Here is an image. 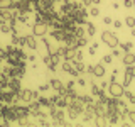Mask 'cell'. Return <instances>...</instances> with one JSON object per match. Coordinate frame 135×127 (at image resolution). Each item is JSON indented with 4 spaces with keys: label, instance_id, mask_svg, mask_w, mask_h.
Segmentation results:
<instances>
[{
    "label": "cell",
    "instance_id": "6da1fadb",
    "mask_svg": "<svg viewBox=\"0 0 135 127\" xmlns=\"http://www.w3.org/2000/svg\"><path fill=\"white\" fill-rule=\"evenodd\" d=\"M37 98H39V92H36V90H27V88H20L19 90V100L20 102L29 103V102H36Z\"/></svg>",
    "mask_w": 135,
    "mask_h": 127
},
{
    "label": "cell",
    "instance_id": "7a4b0ae2",
    "mask_svg": "<svg viewBox=\"0 0 135 127\" xmlns=\"http://www.w3.org/2000/svg\"><path fill=\"white\" fill-rule=\"evenodd\" d=\"M101 41H103L105 44H108V48H112V49L120 46V41H118L117 34L110 32V31H103V34H101Z\"/></svg>",
    "mask_w": 135,
    "mask_h": 127
},
{
    "label": "cell",
    "instance_id": "3957f363",
    "mask_svg": "<svg viewBox=\"0 0 135 127\" xmlns=\"http://www.w3.org/2000/svg\"><path fill=\"white\" fill-rule=\"evenodd\" d=\"M59 59H61V56H59L57 53H54V54H47V56H44V65L49 68L51 71H56V68H57V65H59Z\"/></svg>",
    "mask_w": 135,
    "mask_h": 127
},
{
    "label": "cell",
    "instance_id": "277c9868",
    "mask_svg": "<svg viewBox=\"0 0 135 127\" xmlns=\"http://www.w3.org/2000/svg\"><path fill=\"white\" fill-rule=\"evenodd\" d=\"M123 92H125V87L122 83H117V81H113V83H110L108 85V93L112 97H123Z\"/></svg>",
    "mask_w": 135,
    "mask_h": 127
},
{
    "label": "cell",
    "instance_id": "5b68a950",
    "mask_svg": "<svg viewBox=\"0 0 135 127\" xmlns=\"http://www.w3.org/2000/svg\"><path fill=\"white\" fill-rule=\"evenodd\" d=\"M32 34H34L36 37L46 36V34H47V25L42 24V22H36V24L32 25Z\"/></svg>",
    "mask_w": 135,
    "mask_h": 127
},
{
    "label": "cell",
    "instance_id": "8992f818",
    "mask_svg": "<svg viewBox=\"0 0 135 127\" xmlns=\"http://www.w3.org/2000/svg\"><path fill=\"white\" fill-rule=\"evenodd\" d=\"M14 110H15V115H17V120L19 119H24L29 115V107L27 105H17L14 103Z\"/></svg>",
    "mask_w": 135,
    "mask_h": 127
},
{
    "label": "cell",
    "instance_id": "52a82bcc",
    "mask_svg": "<svg viewBox=\"0 0 135 127\" xmlns=\"http://www.w3.org/2000/svg\"><path fill=\"white\" fill-rule=\"evenodd\" d=\"M93 66H95V70H93V76H96V78H103V76L107 75V70H105L103 63H98V65H93Z\"/></svg>",
    "mask_w": 135,
    "mask_h": 127
},
{
    "label": "cell",
    "instance_id": "ba28073f",
    "mask_svg": "<svg viewBox=\"0 0 135 127\" xmlns=\"http://www.w3.org/2000/svg\"><path fill=\"white\" fill-rule=\"evenodd\" d=\"M122 63H123L125 66L135 65V54H132V53H123V56H122Z\"/></svg>",
    "mask_w": 135,
    "mask_h": 127
},
{
    "label": "cell",
    "instance_id": "9c48e42d",
    "mask_svg": "<svg viewBox=\"0 0 135 127\" xmlns=\"http://www.w3.org/2000/svg\"><path fill=\"white\" fill-rule=\"evenodd\" d=\"M27 107H29V114H32V115H37V114L41 112V105H39V102H29L27 103Z\"/></svg>",
    "mask_w": 135,
    "mask_h": 127
},
{
    "label": "cell",
    "instance_id": "30bf717a",
    "mask_svg": "<svg viewBox=\"0 0 135 127\" xmlns=\"http://www.w3.org/2000/svg\"><path fill=\"white\" fill-rule=\"evenodd\" d=\"M25 46H27L29 49H37V39L36 36H25Z\"/></svg>",
    "mask_w": 135,
    "mask_h": 127
},
{
    "label": "cell",
    "instance_id": "8fae6325",
    "mask_svg": "<svg viewBox=\"0 0 135 127\" xmlns=\"http://www.w3.org/2000/svg\"><path fill=\"white\" fill-rule=\"evenodd\" d=\"M49 85H51V88H52V90H56V92H59L62 87H64V85H62V81H61V80H57V78H51Z\"/></svg>",
    "mask_w": 135,
    "mask_h": 127
},
{
    "label": "cell",
    "instance_id": "7c38bea8",
    "mask_svg": "<svg viewBox=\"0 0 135 127\" xmlns=\"http://www.w3.org/2000/svg\"><path fill=\"white\" fill-rule=\"evenodd\" d=\"M95 32H96V25L93 22H86V36L91 37V36H95Z\"/></svg>",
    "mask_w": 135,
    "mask_h": 127
},
{
    "label": "cell",
    "instance_id": "4fadbf2b",
    "mask_svg": "<svg viewBox=\"0 0 135 127\" xmlns=\"http://www.w3.org/2000/svg\"><path fill=\"white\" fill-rule=\"evenodd\" d=\"M37 102H39L41 107H51V98H47V97H39Z\"/></svg>",
    "mask_w": 135,
    "mask_h": 127
},
{
    "label": "cell",
    "instance_id": "5bb4252c",
    "mask_svg": "<svg viewBox=\"0 0 135 127\" xmlns=\"http://www.w3.org/2000/svg\"><path fill=\"white\" fill-rule=\"evenodd\" d=\"M132 80H133V76L130 75L128 71H125V78H123V83H122V85H123L125 88H127V87H130V83H132Z\"/></svg>",
    "mask_w": 135,
    "mask_h": 127
},
{
    "label": "cell",
    "instance_id": "9a60e30c",
    "mask_svg": "<svg viewBox=\"0 0 135 127\" xmlns=\"http://www.w3.org/2000/svg\"><path fill=\"white\" fill-rule=\"evenodd\" d=\"M88 15H90V17H98L100 15V8L95 7V5H91L90 10H88Z\"/></svg>",
    "mask_w": 135,
    "mask_h": 127
},
{
    "label": "cell",
    "instance_id": "2e32d148",
    "mask_svg": "<svg viewBox=\"0 0 135 127\" xmlns=\"http://www.w3.org/2000/svg\"><path fill=\"white\" fill-rule=\"evenodd\" d=\"M14 0H0V8H12Z\"/></svg>",
    "mask_w": 135,
    "mask_h": 127
},
{
    "label": "cell",
    "instance_id": "e0dca14e",
    "mask_svg": "<svg viewBox=\"0 0 135 127\" xmlns=\"http://www.w3.org/2000/svg\"><path fill=\"white\" fill-rule=\"evenodd\" d=\"M123 97H125V98H127V100H128V102H130V103H135V95H133V93H132V92H128V90H125V92H123Z\"/></svg>",
    "mask_w": 135,
    "mask_h": 127
},
{
    "label": "cell",
    "instance_id": "ac0fdd59",
    "mask_svg": "<svg viewBox=\"0 0 135 127\" xmlns=\"http://www.w3.org/2000/svg\"><path fill=\"white\" fill-rule=\"evenodd\" d=\"M125 25H128L130 29H132V27H135V17H132V15L125 17Z\"/></svg>",
    "mask_w": 135,
    "mask_h": 127
},
{
    "label": "cell",
    "instance_id": "d6986e66",
    "mask_svg": "<svg viewBox=\"0 0 135 127\" xmlns=\"http://www.w3.org/2000/svg\"><path fill=\"white\" fill-rule=\"evenodd\" d=\"M120 48L123 49V53H130V49L133 48V44H132V42H122Z\"/></svg>",
    "mask_w": 135,
    "mask_h": 127
},
{
    "label": "cell",
    "instance_id": "ffe728a7",
    "mask_svg": "<svg viewBox=\"0 0 135 127\" xmlns=\"http://www.w3.org/2000/svg\"><path fill=\"white\" fill-rule=\"evenodd\" d=\"M112 61H113L112 54H105V56L101 58V63H103V65H112Z\"/></svg>",
    "mask_w": 135,
    "mask_h": 127
},
{
    "label": "cell",
    "instance_id": "44dd1931",
    "mask_svg": "<svg viewBox=\"0 0 135 127\" xmlns=\"http://www.w3.org/2000/svg\"><path fill=\"white\" fill-rule=\"evenodd\" d=\"M112 56H113V58H122V56H123V54H122V49L113 48V51H112Z\"/></svg>",
    "mask_w": 135,
    "mask_h": 127
},
{
    "label": "cell",
    "instance_id": "7402d4cb",
    "mask_svg": "<svg viewBox=\"0 0 135 127\" xmlns=\"http://www.w3.org/2000/svg\"><path fill=\"white\" fill-rule=\"evenodd\" d=\"M47 90H51V85L49 83H44V85H41V87H39V92L41 93H46Z\"/></svg>",
    "mask_w": 135,
    "mask_h": 127
},
{
    "label": "cell",
    "instance_id": "603a6c76",
    "mask_svg": "<svg viewBox=\"0 0 135 127\" xmlns=\"http://www.w3.org/2000/svg\"><path fill=\"white\" fill-rule=\"evenodd\" d=\"M96 49H98V42H93V44L90 46V54H91V56H95Z\"/></svg>",
    "mask_w": 135,
    "mask_h": 127
},
{
    "label": "cell",
    "instance_id": "cb8c5ba5",
    "mask_svg": "<svg viewBox=\"0 0 135 127\" xmlns=\"http://www.w3.org/2000/svg\"><path fill=\"white\" fill-rule=\"evenodd\" d=\"M0 59H7V49L0 46Z\"/></svg>",
    "mask_w": 135,
    "mask_h": 127
},
{
    "label": "cell",
    "instance_id": "d4e9b609",
    "mask_svg": "<svg viewBox=\"0 0 135 127\" xmlns=\"http://www.w3.org/2000/svg\"><path fill=\"white\" fill-rule=\"evenodd\" d=\"M125 71H128V73L135 78V65H132V66H125Z\"/></svg>",
    "mask_w": 135,
    "mask_h": 127
},
{
    "label": "cell",
    "instance_id": "484cf974",
    "mask_svg": "<svg viewBox=\"0 0 135 127\" xmlns=\"http://www.w3.org/2000/svg\"><path fill=\"white\" fill-rule=\"evenodd\" d=\"M123 7L125 8H133V0H123Z\"/></svg>",
    "mask_w": 135,
    "mask_h": 127
},
{
    "label": "cell",
    "instance_id": "4316f807",
    "mask_svg": "<svg viewBox=\"0 0 135 127\" xmlns=\"http://www.w3.org/2000/svg\"><path fill=\"white\" fill-rule=\"evenodd\" d=\"M103 24H105V25H112V24H113V19H112V17H110V15L103 17Z\"/></svg>",
    "mask_w": 135,
    "mask_h": 127
},
{
    "label": "cell",
    "instance_id": "83f0119b",
    "mask_svg": "<svg viewBox=\"0 0 135 127\" xmlns=\"http://www.w3.org/2000/svg\"><path fill=\"white\" fill-rule=\"evenodd\" d=\"M76 83H78L79 87H84V85H86V80L81 78V76H78V78H76Z\"/></svg>",
    "mask_w": 135,
    "mask_h": 127
},
{
    "label": "cell",
    "instance_id": "f1b7e54d",
    "mask_svg": "<svg viewBox=\"0 0 135 127\" xmlns=\"http://www.w3.org/2000/svg\"><path fill=\"white\" fill-rule=\"evenodd\" d=\"M117 75H118V71L115 70V71H113V73H112V76H110V80H108V83H113V81H117Z\"/></svg>",
    "mask_w": 135,
    "mask_h": 127
},
{
    "label": "cell",
    "instance_id": "f546056e",
    "mask_svg": "<svg viewBox=\"0 0 135 127\" xmlns=\"http://www.w3.org/2000/svg\"><path fill=\"white\" fill-rule=\"evenodd\" d=\"M113 27H115V29H120L122 27V20L120 19H115V20H113Z\"/></svg>",
    "mask_w": 135,
    "mask_h": 127
},
{
    "label": "cell",
    "instance_id": "4dcf8cb0",
    "mask_svg": "<svg viewBox=\"0 0 135 127\" xmlns=\"http://www.w3.org/2000/svg\"><path fill=\"white\" fill-rule=\"evenodd\" d=\"M93 70H95V66H93V65H90V66H86V70H84V71H86L88 75H93Z\"/></svg>",
    "mask_w": 135,
    "mask_h": 127
},
{
    "label": "cell",
    "instance_id": "1f68e13d",
    "mask_svg": "<svg viewBox=\"0 0 135 127\" xmlns=\"http://www.w3.org/2000/svg\"><path fill=\"white\" fill-rule=\"evenodd\" d=\"M81 3H83L84 7H91V5H93V3H91V0H81Z\"/></svg>",
    "mask_w": 135,
    "mask_h": 127
},
{
    "label": "cell",
    "instance_id": "d6a6232c",
    "mask_svg": "<svg viewBox=\"0 0 135 127\" xmlns=\"http://www.w3.org/2000/svg\"><path fill=\"white\" fill-rule=\"evenodd\" d=\"M27 59H29L31 63H34V61H36V54H29V56H27Z\"/></svg>",
    "mask_w": 135,
    "mask_h": 127
},
{
    "label": "cell",
    "instance_id": "836d02e7",
    "mask_svg": "<svg viewBox=\"0 0 135 127\" xmlns=\"http://www.w3.org/2000/svg\"><path fill=\"white\" fill-rule=\"evenodd\" d=\"M128 117H130L132 122H135V112H128Z\"/></svg>",
    "mask_w": 135,
    "mask_h": 127
},
{
    "label": "cell",
    "instance_id": "e575fe53",
    "mask_svg": "<svg viewBox=\"0 0 135 127\" xmlns=\"http://www.w3.org/2000/svg\"><path fill=\"white\" fill-rule=\"evenodd\" d=\"M66 87H68V88H74V81H73V80H71V81H68Z\"/></svg>",
    "mask_w": 135,
    "mask_h": 127
},
{
    "label": "cell",
    "instance_id": "d590c367",
    "mask_svg": "<svg viewBox=\"0 0 135 127\" xmlns=\"http://www.w3.org/2000/svg\"><path fill=\"white\" fill-rule=\"evenodd\" d=\"M112 7L115 8V10H118V8H120V3H118V2H113V3H112Z\"/></svg>",
    "mask_w": 135,
    "mask_h": 127
},
{
    "label": "cell",
    "instance_id": "8d00e7d4",
    "mask_svg": "<svg viewBox=\"0 0 135 127\" xmlns=\"http://www.w3.org/2000/svg\"><path fill=\"white\" fill-rule=\"evenodd\" d=\"M108 85H110L108 81H101V85H100V87H101V88H103V90H105V88H108Z\"/></svg>",
    "mask_w": 135,
    "mask_h": 127
},
{
    "label": "cell",
    "instance_id": "74e56055",
    "mask_svg": "<svg viewBox=\"0 0 135 127\" xmlns=\"http://www.w3.org/2000/svg\"><path fill=\"white\" fill-rule=\"evenodd\" d=\"M100 2H101V0H91V3H93V5H98Z\"/></svg>",
    "mask_w": 135,
    "mask_h": 127
},
{
    "label": "cell",
    "instance_id": "f35d334b",
    "mask_svg": "<svg viewBox=\"0 0 135 127\" xmlns=\"http://www.w3.org/2000/svg\"><path fill=\"white\" fill-rule=\"evenodd\" d=\"M130 36H133V37H135V27H132V31H130Z\"/></svg>",
    "mask_w": 135,
    "mask_h": 127
},
{
    "label": "cell",
    "instance_id": "ab89813d",
    "mask_svg": "<svg viewBox=\"0 0 135 127\" xmlns=\"http://www.w3.org/2000/svg\"><path fill=\"white\" fill-rule=\"evenodd\" d=\"M54 2H62V0H54Z\"/></svg>",
    "mask_w": 135,
    "mask_h": 127
},
{
    "label": "cell",
    "instance_id": "60d3db41",
    "mask_svg": "<svg viewBox=\"0 0 135 127\" xmlns=\"http://www.w3.org/2000/svg\"><path fill=\"white\" fill-rule=\"evenodd\" d=\"M133 8H135V0H133Z\"/></svg>",
    "mask_w": 135,
    "mask_h": 127
}]
</instances>
